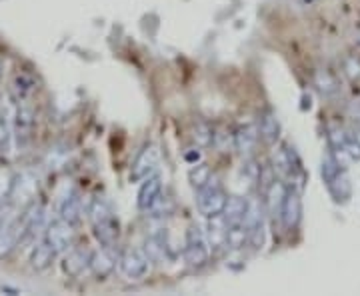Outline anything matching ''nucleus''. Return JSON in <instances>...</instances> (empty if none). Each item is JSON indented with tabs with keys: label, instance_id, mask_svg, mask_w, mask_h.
I'll return each mask as SVG.
<instances>
[{
	"label": "nucleus",
	"instance_id": "nucleus-1",
	"mask_svg": "<svg viewBox=\"0 0 360 296\" xmlns=\"http://www.w3.org/2000/svg\"><path fill=\"white\" fill-rule=\"evenodd\" d=\"M210 256V244L207 232L198 226L193 224L186 230V244H184V260L193 268L204 267L209 262Z\"/></svg>",
	"mask_w": 360,
	"mask_h": 296
},
{
	"label": "nucleus",
	"instance_id": "nucleus-2",
	"mask_svg": "<svg viewBox=\"0 0 360 296\" xmlns=\"http://www.w3.org/2000/svg\"><path fill=\"white\" fill-rule=\"evenodd\" d=\"M198 196H196V205H198V210L200 214H204L207 219H214V216H220L223 210L226 207V200H228V194L225 193V188L216 182V178H210V182L196 191Z\"/></svg>",
	"mask_w": 360,
	"mask_h": 296
},
{
	"label": "nucleus",
	"instance_id": "nucleus-3",
	"mask_svg": "<svg viewBox=\"0 0 360 296\" xmlns=\"http://www.w3.org/2000/svg\"><path fill=\"white\" fill-rule=\"evenodd\" d=\"M244 226H246L248 246H253L255 251H260L267 242V221H264V210L258 200H248Z\"/></svg>",
	"mask_w": 360,
	"mask_h": 296
},
{
	"label": "nucleus",
	"instance_id": "nucleus-4",
	"mask_svg": "<svg viewBox=\"0 0 360 296\" xmlns=\"http://www.w3.org/2000/svg\"><path fill=\"white\" fill-rule=\"evenodd\" d=\"M34 126H36V117H34L32 106L27 103H16L15 112H13V133H15L18 147H29L34 136Z\"/></svg>",
	"mask_w": 360,
	"mask_h": 296
},
{
	"label": "nucleus",
	"instance_id": "nucleus-5",
	"mask_svg": "<svg viewBox=\"0 0 360 296\" xmlns=\"http://www.w3.org/2000/svg\"><path fill=\"white\" fill-rule=\"evenodd\" d=\"M45 242H48L54 251L66 252L73 249L75 242V224L66 222L64 219H57V221L48 222L45 230Z\"/></svg>",
	"mask_w": 360,
	"mask_h": 296
},
{
	"label": "nucleus",
	"instance_id": "nucleus-6",
	"mask_svg": "<svg viewBox=\"0 0 360 296\" xmlns=\"http://www.w3.org/2000/svg\"><path fill=\"white\" fill-rule=\"evenodd\" d=\"M120 270L126 279L130 281H140L149 274L150 270V258L147 256V252L140 249H128L122 252V256L119 258Z\"/></svg>",
	"mask_w": 360,
	"mask_h": 296
},
{
	"label": "nucleus",
	"instance_id": "nucleus-7",
	"mask_svg": "<svg viewBox=\"0 0 360 296\" xmlns=\"http://www.w3.org/2000/svg\"><path fill=\"white\" fill-rule=\"evenodd\" d=\"M119 265V254L114 252V246H100L98 251L90 254V270L98 281L108 279Z\"/></svg>",
	"mask_w": 360,
	"mask_h": 296
},
{
	"label": "nucleus",
	"instance_id": "nucleus-8",
	"mask_svg": "<svg viewBox=\"0 0 360 296\" xmlns=\"http://www.w3.org/2000/svg\"><path fill=\"white\" fill-rule=\"evenodd\" d=\"M163 193V178L160 175H150L144 180H140V188L136 194V207L142 212H149L154 207V202L160 198Z\"/></svg>",
	"mask_w": 360,
	"mask_h": 296
},
{
	"label": "nucleus",
	"instance_id": "nucleus-9",
	"mask_svg": "<svg viewBox=\"0 0 360 296\" xmlns=\"http://www.w3.org/2000/svg\"><path fill=\"white\" fill-rule=\"evenodd\" d=\"M156 166H158V150H156V147L152 142H149L135 158L133 170H130V178L135 182H140V180H144L150 175H154Z\"/></svg>",
	"mask_w": 360,
	"mask_h": 296
},
{
	"label": "nucleus",
	"instance_id": "nucleus-10",
	"mask_svg": "<svg viewBox=\"0 0 360 296\" xmlns=\"http://www.w3.org/2000/svg\"><path fill=\"white\" fill-rule=\"evenodd\" d=\"M280 222L285 226L288 232L297 230L299 228L300 221H302V200H300L299 191H288L286 193L285 202H283V208H280Z\"/></svg>",
	"mask_w": 360,
	"mask_h": 296
},
{
	"label": "nucleus",
	"instance_id": "nucleus-11",
	"mask_svg": "<svg viewBox=\"0 0 360 296\" xmlns=\"http://www.w3.org/2000/svg\"><path fill=\"white\" fill-rule=\"evenodd\" d=\"M90 254L92 252L89 249H68L62 258V270L70 279H78L87 268H90Z\"/></svg>",
	"mask_w": 360,
	"mask_h": 296
},
{
	"label": "nucleus",
	"instance_id": "nucleus-12",
	"mask_svg": "<svg viewBox=\"0 0 360 296\" xmlns=\"http://www.w3.org/2000/svg\"><path fill=\"white\" fill-rule=\"evenodd\" d=\"M24 238V228L20 219L15 222H8L0 228V260H4L10 252L15 251L16 244Z\"/></svg>",
	"mask_w": 360,
	"mask_h": 296
},
{
	"label": "nucleus",
	"instance_id": "nucleus-13",
	"mask_svg": "<svg viewBox=\"0 0 360 296\" xmlns=\"http://www.w3.org/2000/svg\"><path fill=\"white\" fill-rule=\"evenodd\" d=\"M92 228H94V238L100 242V246H114L119 242L120 224L114 214L108 216V219L94 222Z\"/></svg>",
	"mask_w": 360,
	"mask_h": 296
},
{
	"label": "nucleus",
	"instance_id": "nucleus-14",
	"mask_svg": "<svg viewBox=\"0 0 360 296\" xmlns=\"http://www.w3.org/2000/svg\"><path fill=\"white\" fill-rule=\"evenodd\" d=\"M258 134H260L262 142L269 145V147L276 145L278 138H280V122H278L276 114H274L270 108L260 112V119H258Z\"/></svg>",
	"mask_w": 360,
	"mask_h": 296
},
{
	"label": "nucleus",
	"instance_id": "nucleus-15",
	"mask_svg": "<svg viewBox=\"0 0 360 296\" xmlns=\"http://www.w3.org/2000/svg\"><path fill=\"white\" fill-rule=\"evenodd\" d=\"M258 138H260L258 126H255V124L240 126L239 131L234 133V147H237V150L242 156H250L255 152Z\"/></svg>",
	"mask_w": 360,
	"mask_h": 296
},
{
	"label": "nucleus",
	"instance_id": "nucleus-16",
	"mask_svg": "<svg viewBox=\"0 0 360 296\" xmlns=\"http://www.w3.org/2000/svg\"><path fill=\"white\" fill-rule=\"evenodd\" d=\"M246 210H248V200L246 198H242V196H228L226 207L223 210V219H225L226 226L244 224Z\"/></svg>",
	"mask_w": 360,
	"mask_h": 296
},
{
	"label": "nucleus",
	"instance_id": "nucleus-17",
	"mask_svg": "<svg viewBox=\"0 0 360 296\" xmlns=\"http://www.w3.org/2000/svg\"><path fill=\"white\" fill-rule=\"evenodd\" d=\"M57 254H59V252L54 251L48 242L43 240L40 244H36V246L32 249V252H30V267L34 268L36 272L48 270V268L52 267Z\"/></svg>",
	"mask_w": 360,
	"mask_h": 296
},
{
	"label": "nucleus",
	"instance_id": "nucleus-18",
	"mask_svg": "<svg viewBox=\"0 0 360 296\" xmlns=\"http://www.w3.org/2000/svg\"><path fill=\"white\" fill-rule=\"evenodd\" d=\"M286 193V184L283 180H272L269 186L264 188V194H267V207H269V212L272 216H280V208H283V202H285Z\"/></svg>",
	"mask_w": 360,
	"mask_h": 296
},
{
	"label": "nucleus",
	"instance_id": "nucleus-19",
	"mask_svg": "<svg viewBox=\"0 0 360 296\" xmlns=\"http://www.w3.org/2000/svg\"><path fill=\"white\" fill-rule=\"evenodd\" d=\"M38 188V180L32 177L30 172H20L18 177L13 178V188H10V198L20 196L24 200H32V196L36 194Z\"/></svg>",
	"mask_w": 360,
	"mask_h": 296
},
{
	"label": "nucleus",
	"instance_id": "nucleus-20",
	"mask_svg": "<svg viewBox=\"0 0 360 296\" xmlns=\"http://www.w3.org/2000/svg\"><path fill=\"white\" fill-rule=\"evenodd\" d=\"M60 219H64L66 222H70V224H78L80 219H82V200H80V196L76 193L73 194H66L62 200H60Z\"/></svg>",
	"mask_w": 360,
	"mask_h": 296
},
{
	"label": "nucleus",
	"instance_id": "nucleus-21",
	"mask_svg": "<svg viewBox=\"0 0 360 296\" xmlns=\"http://www.w3.org/2000/svg\"><path fill=\"white\" fill-rule=\"evenodd\" d=\"M207 238L212 251H220L223 246H226V222L220 216L209 219V226H207Z\"/></svg>",
	"mask_w": 360,
	"mask_h": 296
},
{
	"label": "nucleus",
	"instance_id": "nucleus-22",
	"mask_svg": "<svg viewBox=\"0 0 360 296\" xmlns=\"http://www.w3.org/2000/svg\"><path fill=\"white\" fill-rule=\"evenodd\" d=\"M313 82L322 96L330 98V96H336L340 92V82L330 71H316L315 76H313Z\"/></svg>",
	"mask_w": 360,
	"mask_h": 296
},
{
	"label": "nucleus",
	"instance_id": "nucleus-23",
	"mask_svg": "<svg viewBox=\"0 0 360 296\" xmlns=\"http://www.w3.org/2000/svg\"><path fill=\"white\" fill-rule=\"evenodd\" d=\"M36 84L32 80V76L29 74H16L15 80H13V96H15V103H27L30 98V94L34 92Z\"/></svg>",
	"mask_w": 360,
	"mask_h": 296
},
{
	"label": "nucleus",
	"instance_id": "nucleus-24",
	"mask_svg": "<svg viewBox=\"0 0 360 296\" xmlns=\"http://www.w3.org/2000/svg\"><path fill=\"white\" fill-rule=\"evenodd\" d=\"M327 186H329V193L332 194V198L336 202H346L350 198V180H348V175L345 170H340Z\"/></svg>",
	"mask_w": 360,
	"mask_h": 296
},
{
	"label": "nucleus",
	"instance_id": "nucleus-25",
	"mask_svg": "<svg viewBox=\"0 0 360 296\" xmlns=\"http://www.w3.org/2000/svg\"><path fill=\"white\" fill-rule=\"evenodd\" d=\"M210 178H212V172H210V168L207 164L196 163L193 164V168L188 170V182H190V186H193L195 191L204 188L210 182Z\"/></svg>",
	"mask_w": 360,
	"mask_h": 296
},
{
	"label": "nucleus",
	"instance_id": "nucleus-26",
	"mask_svg": "<svg viewBox=\"0 0 360 296\" xmlns=\"http://www.w3.org/2000/svg\"><path fill=\"white\" fill-rule=\"evenodd\" d=\"M144 252L150 258V262H156V260H163L166 256V242L165 238L158 237V235H152L147 238L144 242Z\"/></svg>",
	"mask_w": 360,
	"mask_h": 296
},
{
	"label": "nucleus",
	"instance_id": "nucleus-27",
	"mask_svg": "<svg viewBox=\"0 0 360 296\" xmlns=\"http://www.w3.org/2000/svg\"><path fill=\"white\" fill-rule=\"evenodd\" d=\"M13 124L8 122V117L4 114V110H0V154H10L13 148Z\"/></svg>",
	"mask_w": 360,
	"mask_h": 296
},
{
	"label": "nucleus",
	"instance_id": "nucleus-28",
	"mask_svg": "<svg viewBox=\"0 0 360 296\" xmlns=\"http://www.w3.org/2000/svg\"><path fill=\"white\" fill-rule=\"evenodd\" d=\"M114 212H112V207H110V202L106 200V198H100V196H96V198H92L90 200V207H89V216L92 224L98 221H103V219H108V216H112Z\"/></svg>",
	"mask_w": 360,
	"mask_h": 296
},
{
	"label": "nucleus",
	"instance_id": "nucleus-29",
	"mask_svg": "<svg viewBox=\"0 0 360 296\" xmlns=\"http://www.w3.org/2000/svg\"><path fill=\"white\" fill-rule=\"evenodd\" d=\"M340 170H345V166H340V163L336 161L334 152H329L324 158H322V164H320V175H322V180L329 184L332 178L336 177Z\"/></svg>",
	"mask_w": 360,
	"mask_h": 296
},
{
	"label": "nucleus",
	"instance_id": "nucleus-30",
	"mask_svg": "<svg viewBox=\"0 0 360 296\" xmlns=\"http://www.w3.org/2000/svg\"><path fill=\"white\" fill-rule=\"evenodd\" d=\"M193 136H195V142L198 147H210L212 140H214V134H212V128H210L207 122H196L195 131H193Z\"/></svg>",
	"mask_w": 360,
	"mask_h": 296
},
{
	"label": "nucleus",
	"instance_id": "nucleus-31",
	"mask_svg": "<svg viewBox=\"0 0 360 296\" xmlns=\"http://www.w3.org/2000/svg\"><path fill=\"white\" fill-rule=\"evenodd\" d=\"M343 73L348 80L359 82L360 80V59L354 54H348L343 59Z\"/></svg>",
	"mask_w": 360,
	"mask_h": 296
},
{
	"label": "nucleus",
	"instance_id": "nucleus-32",
	"mask_svg": "<svg viewBox=\"0 0 360 296\" xmlns=\"http://www.w3.org/2000/svg\"><path fill=\"white\" fill-rule=\"evenodd\" d=\"M10 212H13V198H8V196L0 198V228L4 224H8Z\"/></svg>",
	"mask_w": 360,
	"mask_h": 296
},
{
	"label": "nucleus",
	"instance_id": "nucleus-33",
	"mask_svg": "<svg viewBox=\"0 0 360 296\" xmlns=\"http://www.w3.org/2000/svg\"><path fill=\"white\" fill-rule=\"evenodd\" d=\"M184 158H186V163L196 164L198 161H200V152H198V150H195V152H186V154H184Z\"/></svg>",
	"mask_w": 360,
	"mask_h": 296
},
{
	"label": "nucleus",
	"instance_id": "nucleus-34",
	"mask_svg": "<svg viewBox=\"0 0 360 296\" xmlns=\"http://www.w3.org/2000/svg\"><path fill=\"white\" fill-rule=\"evenodd\" d=\"M352 136L357 138V142L360 145V124H357V126H354V131H352Z\"/></svg>",
	"mask_w": 360,
	"mask_h": 296
},
{
	"label": "nucleus",
	"instance_id": "nucleus-35",
	"mask_svg": "<svg viewBox=\"0 0 360 296\" xmlns=\"http://www.w3.org/2000/svg\"><path fill=\"white\" fill-rule=\"evenodd\" d=\"M2 71H4V59H2V54H0V78H2Z\"/></svg>",
	"mask_w": 360,
	"mask_h": 296
}]
</instances>
